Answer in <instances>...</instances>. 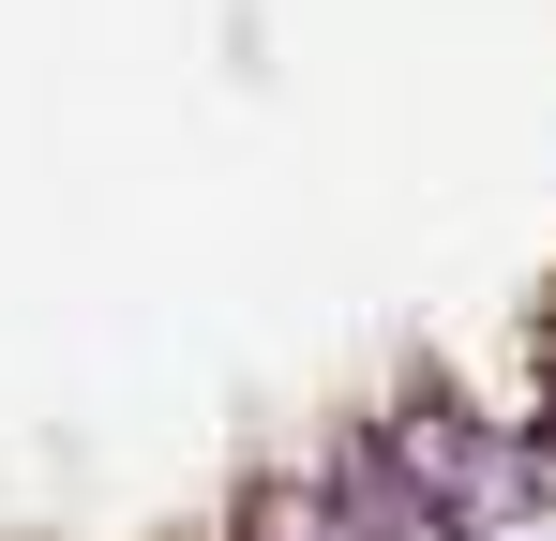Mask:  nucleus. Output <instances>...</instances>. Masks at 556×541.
<instances>
[{"label":"nucleus","instance_id":"nucleus-1","mask_svg":"<svg viewBox=\"0 0 556 541\" xmlns=\"http://www.w3.org/2000/svg\"><path fill=\"white\" fill-rule=\"evenodd\" d=\"M376 451H391V466L421 481V512H437V541H466L481 512H496V496H511V437H496V422L466 406L452 376L391 391V406H376Z\"/></svg>","mask_w":556,"mask_h":541},{"label":"nucleus","instance_id":"nucleus-2","mask_svg":"<svg viewBox=\"0 0 556 541\" xmlns=\"http://www.w3.org/2000/svg\"><path fill=\"white\" fill-rule=\"evenodd\" d=\"M241 541H346L331 481H241Z\"/></svg>","mask_w":556,"mask_h":541},{"label":"nucleus","instance_id":"nucleus-3","mask_svg":"<svg viewBox=\"0 0 556 541\" xmlns=\"http://www.w3.org/2000/svg\"><path fill=\"white\" fill-rule=\"evenodd\" d=\"M496 512H556V422L511 437V496H496Z\"/></svg>","mask_w":556,"mask_h":541},{"label":"nucleus","instance_id":"nucleus-4","mask_svg":"<svg viewBox=\"0 0 556 541\" xmlns=\"http://www.w3.org/2000/svg\"><path fill=\"white\" fill-rule=\"evenodd\" d=\"M542 347H556V301H542Z\"/></svg>","mask_w":556,"mask_h":541}]
</instances>
